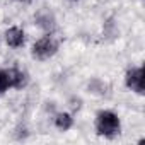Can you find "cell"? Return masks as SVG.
Wrapping results in <instances>:
<instances>
[{"instance_id": "1", "label": "cell", "mask_w": 145, "mask_h": 145, "mask_svg": "<svg viewBox=\"0 0 145 145\" xmlns=\"http://www.w3.org/2000/svg\"><path fill=\"white\" fill-rule=\"evenodd\" d=\"M120 118L113 111H101L96 118V130L101 137L113 138L120 133Z\"/></svg>"}, {"instance_id": "2", "label": "cell", "mask_w": 145, "mask_h": 145, "mask_svg": "<svg viewBox=\"0 0 145 145\" xmlns=\"http://www.w3.org/2000/svg\"><path fill=\"white\" fill-rule=\"evenodd\" d=\"M58 50V39L53 34H46L41 39H38L33 46V56L38 60H46L53 56Z\"/></svg>"}, {"instance_id": "3", "label": "cell", "mask_w": 145, "mask_h": 145, "mask_svg": "<svg viewBox=\"0 0 145 145\" xmlns=\"http://www.w3.org/2000/svg\"><path fill=\"white\" fill-rule=\"evenodd\" d=\"M125 82H126V87L138 92V94H143V68L138 67V68H131L126 72V77H125Z\"/></svg>"}, {"instance_id": "4", "label": "cell", "mask_w": 145, "mask_h": 145, "mask_svg": "<svg viewBox=\"0 0 145 145\" xmlns=\"http://www.w3.org/2000/svg\"><path fill=\"white\" fill-rule=\"evenodd\" d=\"M5 41L10 48H19L24 44V31L21 27H10L5 33Z\"/></svg>"}, {"instance_id": "5", "label": "cell", "mask_w": 145, "mask_h": 145, "mask_svg": "<svg viewBox=\"0 0 145 145\" xmlns=\"http://www.w3.org/2000/svg\"><path fill=\"white\" fill-rule=\"evenodd\" d=\"M9 72V80H10V87L14 89H22L26 84H27V77L24 72L17 70V68H10L7 70Z\"/></svg>"}, {"instance_id": "6", "label": "cell", "mask_w": 145, "mask_h": 145, "mask_svg": "<svg viewBox=\"0 0 145 145\" xmlns=\"http://www.w3.org/2000/svg\"><path fill=\"white\" fill-rule=\"evenodd\" d=\"M55 125H56L58 130L67 131V130L72 128V125H74V118H72L68 113H58L56 118H55Z\"/></svg>"}, {"instance_id": "7", "label": "cell", "mask_w": 145, "mask_h": 145, "mask_svg": "<svg viewBox=\"0 0 145 145\" xmlns=\"http://www.w3.org/2000/svg\"><path fill=\"white\" fill-rule=\"evenodd\" d=\"M9 87H10L9 72H7V70H0V94H4Z\"/></svg>"}, {"instance_id": "8", "label": "cell", "mask_w": 145, "mask_h": 145, "mask_svg": "<svg viewBox=\"0 0 145 145\" xmlns=\"http://www.w3.org/2000/svg\"><path fill=\"white\" fill-rule=\"evenodd\" d=\"M72 2H77V0H72Z\"/></svg>"}, {"instance_id": "9", "label": "cell", "mask_w": 145, "mask_h": 145, "mask_svg": "<svg viewBox=\"0 0 145 145\" xmlns=\"http://www.w3.org/2000/svg\"><path fill=\"white\" fill-rule=\"evenodd\" d=\"M22 2H27V0H22Z\"/></svg>"}]
</instances>
